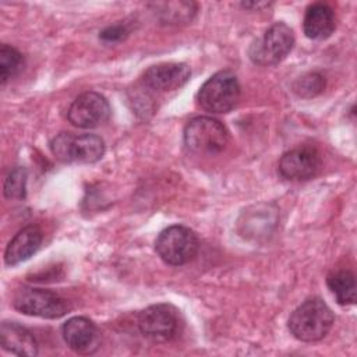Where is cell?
I'll return each mask as SVG.
<instances>
[{
  "instance_id": "7",
  "label": "cell",
  "mask_w": 357,
  "mask_h": 357,
  "mask_svg": "<svg viewBox=\"0 0 357 357\" xmlns=\"http://www.w3.org/2000/svg\"><path fill=\"white\" fill-rule=\"evenodd\" d=\"M294 33L284 22L271 25L261 39H257L248 50L250 59L258 66L280 63L293 49Z\"/></svg>"
},
{
  "instance_id": "22",
  "label": "cell",
  "mask_w": 357,
  "mask_h": 357,
  "mask_svg": "<svg viewBox=\"0 0 357 357\" xmlns=\"http://www.w3.org/2000/svg\"><path fill=\"white\" fill-rule=\"evenodd\" d=\"M271 3H266V1H264V3H241V6L244 7V8H262V7H268Z\"/></svg>"
},
{
  "instance_id": "16",
  "label": "cell",
  "mask_w": 357,
  "mask_h": 357,
  "mask_svg": "<svg viewBox=\"0 0 357 357\" xmlns=\"http://www.w3.org/2000/svg\"><path fill=\"white\" fill-rule=\"evenodd\" d=\"M152 6L158 18L169 25L187 24L197 13V4L192 1H162Z\"/></svg>"
},
{
  "instance_id": "10",
  "label": "cell",
  "mask_w": 357,
  "mask_h": 357,
  "mask_svg": "<svg viewBox=\"0 0 357 357\" xmlns=\"http://www.w3.org/2000/svg\"><path fill=\"white\" fill-rule=\"evenodd\" d=\"M319 153L311 146H300L284 152L279 160V174L291 181H304L315 177L321 170Z\"/></svg>"
},
{
  "instance_id": "12",
  "label": "cell",
  "mask_w": 357,
  "mask_h": 357,
  "mask_svg": "<svg viewBox=\"0 0 357 357\" xmlns=\"http://www.w3.org/2000/svg\"><path fill=\"white\" fill-rule=\"evenodd\" d=\"M66 344L78 354H91L99 346V332L96 325L85 317H73L61 328Z\"/></svg>"
},
{
  "instance_id": "13",
  "label": "cell",
  "mask_w": 357,
  "mask_h": 357,
  "mask_svg": "<svg viewBox=\"0 0 357 357\" xmlns=\"http://www.w3.org/2000/svg\"><path fill=\"white\" fill-rule=\"evenodd\" d=\"M42 231L36 226L21 229L8 243L4 251V262L8 266H15L29 259L40 247Z\"/></svg>"
},
{
  "instance_id": "18",
  "label": "cell",
  "mask_w": 357,
  "mask_h": 357,
  "mask_svg": "<svg viewBox=\"0 0 357 357\" xmlns=\"http://www.w3.org/2000/svg\"><path fill=\"white\" fill-rule=\"evenodd\" d=\"M24 66L22 54L13 46L3 43L0 47V78L4 85L8 79L15 77Z\"/></svg>"
},
{
  "instance_id": "9",
  "label": "cell",
  "mask_w": 357,
  "mask_h": 357,
  "mask_svg": "<svg viewBox=\"0 0 357 357\" xmlns=\"http://www.w3.org/2000/svg\"><path fill=\"white\" fill-rule=\"evenodd\" d=\"M110 117V105L107 99L93 91L81 93L71 103L67 119L79 128H95Z\"/></svg>"
},
{
  "instance_id": "8",
  "label": "cell",
  "mask_w": 357,
  "mask_h": 357,
  "mask_svg": "<svg viewBox=\"0 0 357 357\" xmlns=\"http://www.w3.org/2000/svg\"><path fill=\"white\" fill-rule=\"evenodd\" d=\"M141 333L153 342L170 340L178 329L176 310L167 304H155L142 310L138 315Z\"/></svg>"
},
{
  "instance_id": "11",
  "label": "cell",
  "mask_w": 357,
  "mask_h": 357,
  "mask_svg": "<svg viewBox=\"0 0 357 357\" xmlns=\"http://www.w3.org/2000/svg\"><path fill=\"white\" fill-rule=\"evenodd\" d=\"M190 75V67L184 63H160L151 66L144 73L142 82L156 92H169L181 88Z\"/></svg>"
},
{
  "instance_id": "5",
  "label": "cell",
  "mask_w": 357,
  "mask_h": 357,
  "mask_svg": "<svg viewBox=\"0 0 357 357\" xmlns=\"http://www.w3.org/2000/svg\"><path fill=\"white\" fill-rule=\"evenodd\" d=\"M53 155L64 163H95L105 153V142L99 135L60 132L50 142Z\"/></svg>"
},
{
  "instance_id": "2",
  "label": "cell",
  "mask_w": 357,
  "mask_h": 357,
  "mask_svg": "<svg viewBox=\"0 0 357 357\" xmlns=\"http://www.w3.org/2000/svg\"><path fill=\"white\" fill-rule=\"evenodd\" d=\"M229 142V131L216 119L198 116L184 127V144L188 151L198 155H216Z\"/></svg>"
},
{
  "instance_id": "17",
  "label": "cell",
  "mask_w": 357,
  "mask_h": 357,
  "mask_svg": "<svg viewBox=\"0 0 357 357\" xmlns=\"http://www.w3.org/2000/svg\"><path fill=\"white\" fill-rule=\"evenodd\" d=\"M326 284L340 305H351L356 303V278L351 271H332L326 276Z\"/></svg>"
},
{
  "instance_id": "21",
  "label": "cell",
  "mask_w": 357,
  "mask_h": 357,
  "mask_svg": "<svg viewBox=\"0 0 357 357\" xmlns=\"http://www.w3.org/2000/svg\"><path fill=\"white\" fill-rule=\"evenodd\" d=\"M128 35H130V28L127 26V24H114L105 28L100 32L99 38L106 43H116V42L124 40Z\"/></svg>"
},
{
  "instance_id": "19",
  "label": "cell",
  "mask_w": 357,
  "mask_h": 357,
  "mask_svg": "<svg viewBox=\"0 0 357 357\" xmlns=\"http://www.w3.org/2000/svg\"><path fill=\"white\" fill-rule=\"evenodd\" d=\"M325 88V78L319 73H308L293 84V91L300 98H314Z\"/></svg>"
},
{
  "instance_id": "15",
  "label": "cell",
  "mask_w": 357,
  "mask_h": 357,
  "mask_svg": "<svg viewBox=\"0 0 357 357\" xmlns=\"http://www.w3.org/2000/svg\"><path fill=\"white\" fill-rule=\"evenodd\" d=\"M0 340L4 350L17 356H36L38 343L33 335L17 322H3Z\"/></svg>"
},
{
  "instance_id": "4",
  "label": "cell",
  "mask_w": 357,
  "mask_h": 357,
  "mask_svg": "<svg viewBox=\"0 0 357 357\" xmlns=\"http://www.w3.org/2000/svg\"><path fill=\"white\" fill-rule=\"evenodd\" d=\"M199 248L197 234L187 226L173 225L162 230L155 241V250L167 265L180 266L194 259Z\"/></svg>"
},
{
  "instance_id": "14",
  "label": "cell",
  "mask_w": 357,
  "mask_h": 357,
  "mask_svg": "<svg viewBox=\"0 0 357 357\" xmlns=\"http://www.w3.org/2000/svg\"><path fill=\"white\" fill-rule=\"evenodd\" d=\"M335 26V13L331 6L325 3H312L307 7L303 20V31L307 38L324 40L332 35Z\"/></svg>"
},
{
  "instance_id": "1",
  "label": "cell",
  "mask_w": 357,
  "mask_h": 357,
  "mask_svg": "<svg viewBox=\"0 0 357 357\" xmlns=\"http://www.w3.org/2000/svg\"><path fill=\"white\" fill-rule=\"evenodd\" d=\"M332 310L319 297L300 304L289 318L290 333L301 342H317L328 335L333 325Z\"/></svg>"
},
{
  "instance_id": "3",
  "label": "cell",
  "mask_w": 357,
  "mask_h": 357,
  "mask_svg": "<svg viewBox=\"0 0 357 357\" xmlns=\"http://www.w3.org/2000/svg\"><path fill=\"white\" fill-rule=\"evenodd\" d=\"M240 99V84L237 77L222 70L204 82L197 93L198 105L211 113H227Z\"/></svg>"
},
{
  "instance_id": "20",
  "label": "cell",
  "mask_w": 357,
  "mask_h": 357,
  "mask_svg": "<svg viewBox=\"0 0 357 357\" xmlns=\"http://www.w3.org/2000/svg\"><path fill=\"white\" fill-rule=\"evenodd\" d=\"M4 197L8 199H21L26 192V170L21 166L14 167L4 181Z\"/></svg>"
},
{
  "instance_id": "6",
  "label": "cell",
  "mask_w": 357,
  "mask_h": 357,
  "mask_svg": "<svg viewBox=\"0 0 357 357\" xmlns=\"http://www.w3.org/2000/svg\"><path fill=\"white\" fill-rule=\"evenodd\" d=\"M13 307L25 314L56 319L71 311V303L63 296L36 287H22L13 297Z\"/></svg>"
}]
</instances>
